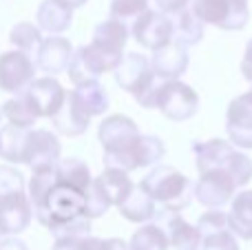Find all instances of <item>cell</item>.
<instances>
[{
  "mask_svg": "<svg viewBox=\"0 0 252 250\" xmlns=\"http://www.w3.org/2000/svg\"><path fill=\"white\" fill-rule=\"evenodd\" d=\"M197 171H223L235 180L237 186H246L252 180V159L241 153L237 146L226 140H208L204 144H197Z\"/></svg>",
  "mask_w": 252,
  "mask_h": 250,
  "instance_id": "1",
  "label": "cell"
},
{
  "mask_svg": "<svg viewBox=\"0 0 252 250\" xmlns=\"http://www.w3.org/2000/svg\"><path fill=\"white\" fill-rule=\"evenodd\" d=\"M139 188L155 204H161L166 213L184 211L192 199L190 180L173 166H155L139 182Z\"/></svg>",
  "mask_w": 252,
  "mask_h": 250,
  "instance_id": "2",
  "label": "cell"
},
{
  "mask_svg": "<svg viewBox=\"0 0 252 250\" xmlns=\"http://www.w3.org/2000/svg\"><path fill=\"white\" fill-rule=\"evenodd\" d=\"M115 82L124 89L126 93L139 102L144 109H155L157 102V78L153 73L151 60L142 53H124L115 69Z\"/></svg>",
  "mask_w": 252,
  "mask_h": 250,
  "instance_id": "3",
  "label": "cell"
},
{
  "mask_svg": "<svg viewBox=\"0 0 252 250\" xmlns=\"http://www.w3.org/2000/svg\"><path fill=\"white\" fill-rule=\"evenodd\" d=\"M166 153V146L159 137L155 135H142L139 133L126 149L118 153H104L106 168H118V171L130 173L144 166H153L157 164Z\"/></svg>",
  "mask_w": 252,
  "mask_h": 250,
  "instance_id": "4",
  "label": "cell"
},
{
  "mask_svg": "<svg viewBox=\"0 0 252 250\" xmlns=\"http://www.w3.org/2000/svg\"><path fill=\"white\" fill-rule=\"evenodd\" d=\"M192 13L204 25L223 31H239L248 25L250 9L244 0H192Z\"/></svg>",
  "mask_w": 252,
  "mask_h": 250,
  "instance_id": "5",
  "label": "cell"
},
{
  "mask_svg": "<svg viewBox=\"0 0 252 250\" xmlns=\"http://www.w3.org/2000/svg\"><path fill=\"white\" fill-rule=\"evenodd\" d=\"M122 60V56L118 53L104 51V49L95 47V44H84V47L75 49L73 58L69 62V73L71 82L78 87V84L91 82V80H97L102 73H109V71H115Z\"/></svg>",
  "mask_w": 252,
  "mask_h": 250,
  "instance_id": "6",
  "label": "cell"
},
{
  "mask_svg": "<svg viewBox=\"0 0 252 250\" xmlns=\"http://www.w3.org/2000/svg\"><path fill=\"white\" fill-rule=\"evenodd\" d=\"M155 109L161 111V115L173 122L190 120L199 109V95L192 87H188L182 80H168L159 82L157 87V102Z\"/></svg>",
  "mask_w": 252,
  "mask_h": 250,
  "instance_id": "7",
  "label": "cell"
},
{
  "mask_svg": "<svg viewBox=\"0 0 252 250\" xmlns=\"http://www.w3.org/2000/svg\"><path fill=\"white\" fill-rule=\"evenodd\" d=\"M130 33L142 47L151 49L155 53L173 42V18L161 11L148 9L139 18H135Z\"/></svg>",
  "mask_w": 252,
  "mask_h": 250,
  "instance_id": "8",
  "label": "cell"
},
{
  "mask_svg": "<svg viewBox=\"0 0 252 250\" xmlns=\"http://www.w3.org/2000/svg\"><path fill=\"white\" fill-rule=\"evenodd\" d=\"M35 60L22 51L0 53V91L22 93L35 80Z\"/></svg>",
  "mask_w": 252,
  "mask_h": 250,
  "instance_id": "9",
  "label": "cell"
},
{
  "mask_svg": "<svg viewBox=\"0 0 252 250\" xmlns=\"http://www.w3.org/2000/svg\"><path fill=\"white\" fill-rule=\"evenodd\" d=\"M58 162H60V140L56 133L47 128H29L22 164L31 166V171H38V168H53Z\"/></svg>",
  "mask_w": 252,
  "mask_h": 250,
  "instance_id": "10",
  "label": "cell"
},
{
  "mask_svg": "<svg viewBox=\"0 0 252 250\" xmlns=\"http://www.w3.org/2000/svg\"><path fill=\"white\" fill-rule=\"evenodd\" d=\"M22 93L27 95V100H29L31 109H33V113H35L38 120L40 118L51 120L53 115L62 109L64 97H66L64 87H62L56 78H49V75H44V78H35Z\"/></svg>",
  "mask_w": 252,
  "mask_h": 250,
  "instance_id": "11",
  "label": "cell"
},
{
  "mask_svg": "<svg viewBox=\"0 0 252 250\" xmlns=\"http://www.w3.org/2000/svg\"><path fill=\"white\" fill-rule=\"evenodd\" d=\"M33 219V208L27 193H11L0 197V235L18 237L22 230L29 228Z\"/></svg>",
  "mask_w": 252,
  "mask_h": 250,
  "instance_id": "12",
  "label": "cell"
},
{
  "mask_svg": "<svg viewBox=\"0 0 252 250\" xmlns=\"http://www.w3.org/2000/svg\"><path fill=\"white\" fill-rule=\"evenodd\" d=\"M237 190V184L228 173L223 171H210L201 173L199 182L195 184V197L199 204L208 208H221L223 204H228L232 199Z\"/></svg>",
  "mask_w": 252,
  "mask_h": 250,
  "instance_id": "13",
  "label": "cell"
},
{
  "mask_svg": "<svg viewBox=\"0 0 252 250\" xmlns=\"http://www.w3.org/2000/svg\"><path fill=\"white\" fill-rule=\"evenodd\" d=\"M226 131L230 135L232 146L252 149V100L248 95H239L230 102L226 113Z\"/></svg>",
  "mask_w": 252,
  "mask_h": 250,
  "instance_id": "14",
  "label": "cell"
},
{
  "mask_svg": "<svg viewBox=\"0 0 252 250\" xmlns=\"http://www.w3.org/2000/svg\"><path fill=\"white\" fill-rule=\"evenodd\" d=\"M73 44L69 42L62 35H49L42 40L38 53H35V66L40 71L49 75V78H56L58 73L69 69V62L73 58Z\"/></svg>",
  "mask_w": 252,
  "mask_h": 250,
  "instance_id": "15",
  "label": "cell"
},
{
  "mask_svg": "<svg viewBox=\"0 0 252 250\" xmlns=\"http://www.w3.org/2000/svg\"><path fill=\"white\" fill-rule=\"evenodd\" d=\"M137 135V124L126 115H109L97 128V137L102 142L104 153H118V151L126 149Z\"/></svg>",
  "mask_w": 252,
  "mask_h": 250,
  "instance_id": "16",
  "label": "cell"
},
{
  "mask_svg": "<svg viewBox=\"0 0 252 250\" xmlns=\"http://www.w3.org/2000/svg\"><path fill=\"white\" fill-rule=\"evenodd\" d=\"M188 49L182 47L177 42H170L168 47L159 49V51L153 53L151 58V66L155 78H159L161 82H168V80H177L184 71L188 69Z\"/></svg>",
  "mask_w": 252,
  "mask_h": 250,
  "instance_id": "17",
  "label": "cell"
},
{
  "mask_svg": "<svg viewBox=\"0 0 252 250\" xmlns=\"http://www.w3.org/2000/svg\"><path fill=\"white\" fill-rule=\"evenodd\" d=\"M91 186L100 193L109 206H120L130 193H133V182H130L128 173L118 171V168H104V173L93 177Z\"/></svg>",
  "mask_w": 252,
  "mask_h": 250,
  "instance_id": "18",
  "label": "cell"
},
{
  "mask_svg": "<svg viewBox=\"0 0 252 250\" xmlns=\"http://www.w3.org/2000/svg\"><path fill=\"white\" fill-rule=\"evenodd\" d=\"M51 124L56 126L58 133H62V135L75 137V135H82V133L89 128L91 118H89V115L82 111V106L75 102L73 93L66 91L64 104H62V109L51 118Z\"/></svg>",
  "mask_w": 252,
  "mask_h": 250,
  "instance_id": "19",
  "label": "cell"
},
{
  "mask_svg": "<svg viewBox=\"0 0 252 250\" xmlns=\"http://www.w3.org/2000/svg\"><path fill=\"white\" fill-rule=\"evenodd\" d=\"M166 235H168V244L175 250H199L204 242L199 228L188 224L177 213H166Z\"/></svg>",
  "mask_w": 252,
  "mask_h": 250,
  "instance_id": "20",
  "label": "cell"
},
{
  "mask_svg": "<svg viewBox=\"0 0 252 250\" xmlns=\"http://www.w3.org/2000/svg\"><path fill=\"white\" fill-rule=\"evenodd\" d=\"M128 35H130V29L126 27V22L109 18V20L100 22V25L93 29L91 42L95 44V47L104 49V51L124 56V47H126V42H128Z\"/></svg>",
  "mask_w": 252,
  "mask_h": 250,
  "instance_id": "21",
  "label": "cell"
},
{
  "mask_svg": "<svg viewBox=\"0 0 252 250\" xmlns=\"http://www.w3.org/2000/svg\"><path fill=\"white\" fill-rule=\"evenodd\" d=\"M35 18H38L40 31H47L51 35H60L71 27L73 11L69 7H64V4H60L58 0H42Z\"/></svg>",
  "mask_w": 252,
  "mask_h": 250,
  "instance_id": "22",
  "label": "cell"
},
{
  "mask_svg": "<svg viewBox=\"0 0 252 250\" xmlns=\"http://www.w3.org/2000/svg\"><path fill=\"white\" fill-rule=\"evenodd\" d=\"M71 93H73L75 102L82 106V111L89 115V118L102 115V113H106V109H109V93H106V89L102 87L97 80L78 84Z\"/></svg>",
  "mask_w": 252,
  "mask_h": 250,
  "instance_id": "23",
  "label": "cell"
},
{
  "mask_svg": "<svg viewBox=\"0 0 252 250\" xmlns=\"http://www.w3.org/2000/svg\"><path fill=\"white\" fill-rule=\"evenodd\" d=\"M56 180L60 184H66L71 188L80 190V193L87 195L89 188H91V171L89 166L78 157H66V159H60L56 164Z\"/></svg>",
  "mask_w": 252,
  "mask_h": 250,
  "instance_id": "24",
  "label": "cell"
},
{
  "mask_svg": "<svg viewBox=\"0 0 252 250\" xmlns=\"http://www.w3.org/2000/svg\"><path fill=\"white\" fill-rule=\"evenodd\" d=\"M228 226L230 233L241 239H252V190H244L232 199L230 213H228Z\"/></svg>",
  "mask_w": 252,
  "mask_h": 250,
  "instance_id": "25",
  "label": "cell"
},
{
  "mask_svg": "<svg viewBox=\"0 0 252 250\" xmlns=\"http://www.w3.org/2000/svg\"><path fill=\"white\" fill-rule=\"evenodd\" d=\"M201 38H204V22L190 9H184L173 18V42L188 49L201 42Z\"/></svg>",
  "mask_w": 252,
  "mask_h": 250,
  "instance_id": "26",
  "label": "cell"
},
{
  "mask_svg": "<svg viewBox=\"0 0 252 250\" xmlns=\"http://www.w3.org/2000/svg\"><path fill=\"white\" fill-rule=\"evenodd\" d=\"M120 213H122L124 219L135 221V224H144V221L153 219L157 215V206L146 193H144L139 186H135L133 193L120 204Z\"/></svg>",
  "mask_w": 252,
  "mask_h": 250,
  "instance_id": "27",
  "label": "cell"
},
{
  "mask_svg": "<svg viewBox=\"0 0 252 250\" xmlns=\"http://www.w3.org/2000/svg\"><path fill=\"white\" fill-rule=\"evenodd\" d=\"M27 133H29V128H18L11 124L0 128V157L13 164H22Z\"/></svg>",
  "mask_w": 252,
  "mask_h": 250,
  "instance_id": "28",
  "label": "cell"
},
{
  "mask_svg": "<svg viewBox=\"0 0 252 250\" xmlns=\"http://www.w3.org/2000/svg\"><path fill=\"white\" fill-rule=\"evenodd\" d=\"M2 118H7L9 124L18 126V128H33V124L38 122V118H35V113H33V109H31L25 93H18L16 97L4 102Z\"/></svg>",
  "mask_w": 252,
  "mask_h": 250,
  "instance_id": "29",
  "label": "cell"
},
{
  "mask_svg": "<svg viewBox=\"0 0 252 250\" xmlns=\"http://www.w3.org/2000/svg\"><path fill=\"white\" fill-rule=\"evenodd\" d=\"M42 31L33 22H18L11 31H9V42L16 47V51H22L27 56L38 53L40 44H42Z\"/></svg>",
  "mask_w": 252,
  "mask_h": 250,
  "instance_id": "30",
  "label": "cell"
},
{
  "mask_svg": "<svg viewBox=\"0 0 252 250\" xmlns=\"http://www.w3.org/2000/svg\"><path fill=\"white\" fill-rule=\"evenodd\" d=\"M168 235L157 224H144L130 237L128 250H168Z\"/></svg>",
  "mask_w": 252,
  "mask_h": 250,
  "instance_id": "31",
  "label": "cell"
},
{
  "mask_svg": "<svg viewBox=\"0 0 252 250\" xmlns=\"http://www.w3.org/2000/svg\"><path fill=\"white\" fill-rule=\"evenodd\" d=\"M56 184V166L53 168H38L31 171V180H29V202L31 208H38L44 202V197L49 195V190Z\"/></svg>",
  "mask_w": 252,
  "mask_h": 250,
  "instance_id": "32",
  "label": "cell"
},
{
  "mask_svg": "<svg viewBox=\"0 0 252 250\" xmlns=\"http://www.w3.org/2000/svg\"><path fill=\"white\" fill-rule=\"evenodd\" d=\"M197 228H199L201 237L223 233V230H230V226H228V213L219 211V208H210L208 213H204V215L199 217Z\"/></svg>",
  "mask_w": 252,
  "mask_h": 250,
  "instance_id": "33",
  "label": "cell"
},
{
  "mask_svg": "<svg viewBox=\"0 0 252 250\" xmlns=\"http://www.w3.org/2000/svg\"><path fill=\"white\" fill-rule=\"evenodd\" d=\"M144 11H148V0H111V18L115 20H135Z\"/></svg>",
  "mask_w": 252,
  "mask_h": 250,
  "instance_id": "34",
  "label": "cell"
},
{
  "mask_svg": "<svg viewBox=\"0 0 252 250\" xmlns=\"http://www.w3.org/2000/svg\"><path fill=\"white\" fill-rule=\"evenodd\" d=\"M11 193H25V175L9 164H0V197Z\"/></svg>",
  "mask_w": 252,
  "mask_h": 250,
  "instance_id": "35",
  "label": "cell"
},
{
  "mask_svg": "<svg viewBox=\"0 0 252 250\" xmlns=\"http://www.w3.org/2000/svg\"><path fill=\"white\" fill-rule=\"evenodd\" d=\"M51 250H102V239L97 237H62L56 239Z\"/></svg>",
  "mask_w": 252,
  "mask_h": 250,
  "instance_id": "36",
  "label": "cell"
},
{
  "mask_svg": "<svg viewBox=\"0 0 252 250\" xmlns=\"http://www.w3.org/2000/svg\"><path fill=\"white\" fill-rule=\"evenodd\" d=\"M199 250H239V244H237V237L230 230H223V233L204 237Z\"/></svg>",
  "mask_w": 252,
  "mask_h": 250,
  "instance_id": "37",
  "label": "cell"
},
{
  "mask_svg": "<svg viewBox=\"0 0 252 250\" xmlns=\"http://www.w3.org/2000/svg\"><path fill=\"white\" fill-rule=\"evenodd\" d=\"M188 2H190V0H155L157 9H159L161 13H166V16H177L179 11L188 9Z\"/></svg>",
  "mask_w": 252,
  "mask_h": 250,
  "instance_id": "38",
  "label": "cell"
},
{
  "mask_svg": "<svg viewBox=\"0 0 252 250\" xmlns=\"http://www.w3.org/2000/svg\"><path fill=\"white\" fill-rule=\"evenodd\" d=\"M241 73H244V78L248 82H252V40L248 42V47H246L244 60H241Z\"/></svg>",
  "mask_w": 252,
  "mask_h": 250,
  "instance_id": "39",
  "label": "cell"
},
{
  "mask_svg": "<svg viewBox=\"0 0 252 250\" xmlns=\"http://www.w3.org/2000/svg\"><path fill=\"white\" fill-rule=\"evenodd\" d=\"M0 250H29V246L18 237H4L0 242Z\"/></svg>",
  "mask_w": 252,
  "mask_h": 250,
  "instance_id": "40",
  "label": "cell"
},
{
  "mask_svg": "<svg viewBox=\"0 0 252 250\" xmlns=\"http://www.w3.org/2000/svg\"><path fill=\"white\" fill-rule=\"evenodd\" d=\"M102 250H128V244L120 237H111V239H102Z\"/></svg>",
  "mask_w": 252,
  "mask_h": 250,
  "instance_id": "41",
  "label": "cell"
},
{
  "mask_svg": "<svg viewBox=\"0 0 252 250\" xmlns=\"http://www.w3.org/2000/svg\"><path fill=\"white\" fill-rule=\"evenodd\" d=\"M60 4H64V7H69L71 11L73 9H78V7H82V4H87V0H58Z\"/></svg>",
  "mask_w": 252,
  "mask_h": 250,
  "instance_id": "42",
  "label": "cell"
},
{
  "mask_svg": "<svg viewBox=\"0 0 252 250\" xmlns=\"http://www.w3.org/2000/svg\"><path fill=\"white\" fill-rule=\"evenodd\" d=\"M246 95H248V97H250V100H252V89H250V91H248V93H246Z\"/></svg>",
  "mask_w": 252,
  "mask_h": 250,
  "instance_id": "43",
  "label": "cell"
},
{
  "mask_svg": "<svg viewBox=\"0 0 252 250\" xmlns=\"http://www.w3.org/2000/svg\"><path fill=\"white\" fill-rule=\"evenodd\" d=\"M0 120H2V106H0Z\"/></svg>",
  "mask_w": 252,
  "mask_h": 250,
  "instance_id": "44",
  "label": "cell"
},
{
  "mask_svg": "<svg viewBox=\"0 0 252 250\" xmlns=\"http://www.w3.org/2000/svg\"><path fill=\"white\" fill-rule=\"evenodd\" d=\"M244 2H248V0H244Z\"/></svg>",
  "mask_w": 252,
  "mask_h": 250,
  "instance_id": "45",
  "label": "cell"
}]
</instances>
